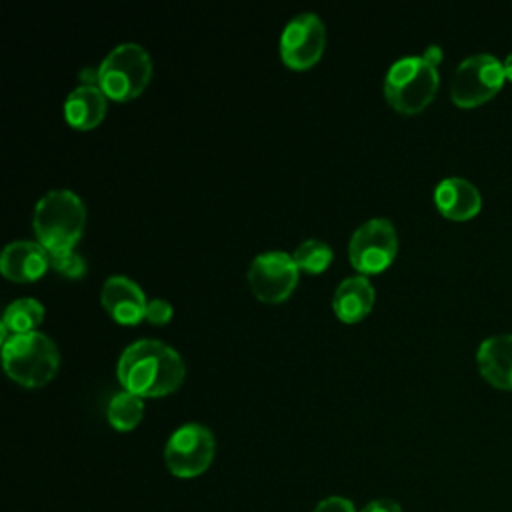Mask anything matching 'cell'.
I'll return each instance as SVG.
<instances>
[{"label": "cell", "mask_w": 512, "mask_h": 512, "mask_svg": "<svg viewBox=\"0 0 512 512\" xmlns=\"http://www.w3.org/2000/svg\"><path fill=\"white\" fill-rule=\"evenodd\" d=\"M118 380L138 396H164L184 380V360L162 340L140 338L130 342L118 358Z\"/></svg>", "instance_id": "1"}, {"label": "cell", "mask_w": 512, "mask_h": 512, "mask_svg": "<svg viewBox=\"0 0 512 512\" xmlns=\"http://www.w3.org/2000/svg\"><path fill=\"white\" fill-rule=\"evenodd\" d=\"M86 208L80 196L68 188L48 190L34 206L32 226L48 252L70 250L80 240Z\"/></svg>", "instance_id": "2"}, {"label": "cell", "mask_w": 512, "mask_h": 512, "mask_svg": "<svg viewBox=\"0 0 512 512\" xmlns=\"http://www.w3.org/2000/svg\"><path fill=\"white\" fill-rule=\"evenodd\" d=\"M2 362L10 378L26 388H36L56 374L60 354L48 334L32 330L10 334L2 342Z\"/></svg>", "instance_id": "3"}, {"label": "cell", "mask_w": 512, "mask_h": 512, "mask_svg": "<svg viewBox=\"0 0 512 512\" xmlns=\"http://www.w3.org/2000/svg\"><path fill=\"white\" fill-rule=\"evenodd\" d=\"M438 88V70L422 56L398 58L386 72L384 94L392 108L416 114L428 106Z\"/></svg>", "instance_id": "4"}, {"label": "cell", "mask_w": 512, "mask_h": 512, "mask_svg": "<svg viewBox=\"0 0 512 512\" xmlns=\"http://www.w3.org/2000/svg\"><path fill=\"white\" fill-rule=\"evenodd\" d=\"M98 86L112 100H132L148 84L152 62L148 52L136 42H122L100 62Z\"/></svg>", "instance_id": "5"}, {"label": "cell", "mask_w": 512, "mask_h": 512, "mask_svg": "<svg viewBox=\"0 0 512 512\" xmlns=\"http://www.w3.org/2000/svg\"><path fill=\"white\" fill-rule=\"evenodd\" d=\"M214 452V434L198 422H186L170 434L164 446V462L174 476L194 478L208 470Z\"/></svg>", "instance_id": "6"}, {"label": "cell", "mask_w": 512, "mask_h": 512, "mask_svg": "<svg viewBox=\"0 0 512 512\" xmlns=\"http://www.w3.org/2000/svg\"><path fill=\"white\" fill-rule=\"evenodd\" d=\"M504 64L492 54L464 58L454 70L450 96L458 106L470 108L492 98L504 84Z\"/></svg>", "instance_id": "7"}, {"label": "cell", "mask_w": 512, "mask_h": 512, "mask_svg": "<svg viewBox=\"0 0 512 512\" xmlns=\"http://www.w3.org/2000/svg\"><path fill=\"white\" fill-rule=\"evenodd\" d=\"M398 250L394 224L388 218H370L350 236L348 258L362 274H374L390 266Z\"/></svg>", "instance_id": "8"}, {"label": "cell", "mask_w": 512, "mask_h": 512, "mask_svg": "<svg viewBox=\"0 0 512 512\" xmlns=\"http://www.w3.org/2000/svg\"><path fill=\"white\" fill-rule=\"evenodd\" d=\"M298 266L292 254L268 250L254 256L248 268V282L254 296L262 302L276 304L290 296L298 282Z\"/></svg>", "instance_id": "9"}, {"label": "cell", "mask_w": 512, "mask_h": 512, "mask_svg": "<svg viewBox=\"0 0 512 512\" xmlns=\"http://www.w3.org/2000/svg\"><path fill=\"white\" fill-rule=\"evenodd\" d=\"M324 44L326 30L320 16L314 12H302L284 26L280 36V56L286 66L306 70L320 60Z\"/></svg>", "instance_id": "10"}, {"label": "cell", "mask_w": 512, "mask_h": 512, "mask_svg": "<svg viewBox=\"0 0 512 512\" xmlns=\"http://www.w3.org/2000/svg\"><path fill=\"white\" fill-rule=\"evenodd\" d=\"M100 300L108 314L120 324H138L146 314L144 290L128 276L114 274L102 284Z\"/></svg>", "instance_id": "11"}, {"label": "cell", "mask_w": 512, "mask_h": 512, "mask_svg": "<svg viewBox=\"0 0 512 512\" xmlns=\"http://www.w3.org/2000/svg\"><path fill=\"white\" fill-rule=\"evenodd\" d=\"M48 266V250L40 242L32 240H14L4 246L0 256L2 274L16 282L36 280L46 272Z\"/></svg>", "instance_id": "12"}, {"label": "cell", "mask_w": 512, "mask_h": 512, "mask_svg": "<svg viewBox=\"0 0 512 512\" xmlns=\"http://www.w3.org/2000/svg\"><path fill=\"white\" fill-rule=\"evenodd\" d=\"M434 202L438 210L452 220L472 218L482 204L478 188L460 176H448L434 188Z\"/></svg>", "instance_id": "13"}, {"label": "cell", "mask_w": 512, "mask_h": 512, "mask_svg": "<svg viewBox=\"0 0 512 512\" xmlns=\"http://www.w3.org/2000/svg\"><path fill=\"white\" fill-rule=\"evenodd\" d=\"M482 376L496 388L512 390V334L486 338L476 352Z\"/></svg>", "instance_id": "14"}, {"label": "cell", "mask_w": 512, "mask_h": 512, "mask_svg": "<svg viewBox=\"0 0 512 512\" xmlns=\"http://www.w3.org/2000/svg\"><path fill=\"white\" fill-rule=\"evenodd\" d=\"M374 304V286L364 274L346 276L334 290L332 310L342 322L362 320Z\"/></svg>", "instance_id": "15"}, {"label": "cell", "mask_w": 512, "mask_h": 512, "mask_svg": "<svg viewBox=\"0 0 512 512\" xmlns=\"http://www.w3.org/2000/svg\"><path fill=\"white\" fill-rule=\"evenodd\" d=\"M106 114V94L100 86L74 88L64 102V116L70 126L78 130H90L102 122Z\"/></svg>", "instance_id": "16"}, {"label": "cell", "mask_w": 512, "mask_h": 512, "mask_svg": "<svg viewBox=\"0 0 512 512\" xmlns=\"http://www.w3.org/2000/svg\"><path fill=\"white\" fill-rule=\"evenodd\" d=\"M44 318V306L36 298H18L10 302L4 310L2 324H0V334L2 342L10 334H22V332H32Z\"/></svg>", "instance_id": "17"}, {"label": "cell", "mask_w": 512, "mask_h": 512, "mask_svg": "<svg viewBox=\"0 0 512 512\" xmlns=\"http://www.w3.org/2000/svg\"><path fill=\"white\" fill-rule=\"evenodd\" d=\"M142 414H144L142 396L128 390L116 392L106 406V418L110 426L120 432H128L136 428L138 422L142 420Z\"/></svg>", "instance_id": "18"}, {"label": "cell", "mask_w": 512, "mask_h": 512, "mask_svg": "<svg viewBox=\"0 0 512 512\" xmlns=\"http://www.w3.org/2000/svg\"><path fill=\"white\" fill-rule=\"evenodd\" d=\"M292 258L300 270L308 274H318L326 270V266L332 262V248L324 240L308 238L296 246Z\"/></svg>", "instance_id": "19"}, {"label": "cell", "mask_w": 512, "mask_h": 512, "mask_svg": "<svg viewBox=\"0 0 512 512\" xmlns=\"http://www.w3.org/2000/svg\"><path fill=\"white\" fill-rule=\"evenodd\" d=\"M48 256H50V266L66 278H80L86 272V260L78 252H74V248L48 252Z\"/></svg>", "instance_id": "20"}, {"label": "cell", "mask_w": 512, "mask_h": 512, "mask_svg": "<svg viewBox=\"0 0 512 512\" xmlns=\"http://www.w3.org/2000/svg\"><path fill=\"white\" fill-rule=\"evenodd\" d=\"M144 318L152 324H166L172 318V306L164 298H152L146 304V314Z\"/></svg>", "instance_id": "21"}, {"label": "cell", "mask_w": 512, "mask_h": 512, "mask_svg": "<svg viewBox=\"0 0 512 512\" xmlns=\"http://www.w3.org/2000/svg\"><path fill=\"white\" fill-rule=\"evenodd\" d=\"M312 512H356V510L348 498L330 496V498H324L322 502H318Z\"/></svg>", "instance_id": "22"}, {"label": "cell", "mask_w": 512, "mask_h": 512, "mask_svg": "<svg viewBox=\"0 0 512 512\" xmlns=\"http://www.w3.org/2000/svg\"><path fill=\"white\" fill-rule=\"evenodd\" d=\"M360 512H402V506L392 498L370 500Z\"/></svg>", "instance_id": "23"}, {"label": "cell", "mask_w": 512, "mask_h": 512, "mask_svg": "<svg viewBox=\"0 0 512 512\" xmlns=\"http://www.w3.org/2000/svg\"><path fill=\"white\" fill-rule=\"evenodd\" d=\"M78 78H80V82L84 86H98V82H100V68L84 66V68H80Z\"/></svg>", "instance_id": "24"}, {"label": "cell", "mask_w": 512, "mask_h": 512, "mask_svg": "<svg viewBox=\"0 0 512 512\" xmlns=\"http://www.w3.org/2000/svg\"><path fill=\"white\" fill-rule=\"evenodd\" d=\"M422 58H426L430 64H438L440 60H442V48L440 46H436V44H432V46H428L426 48V52L422 54Z\"/></svg>", "instance_id": "25"}, {"label": "cell", "mask_w": 512, "mask_h": 512, "mask_svg": "<svg viewBox=\"0 0 512 512\" xmlns=\"http://www.w3.org/2000/svg\"><path fill=\"white\" fill-rule=\"evenodd\" d=\"M504 72H506V78L512 80V52L506 56L504 60Z\"/></svg>", "instance_id": "26"}]
</instances>
